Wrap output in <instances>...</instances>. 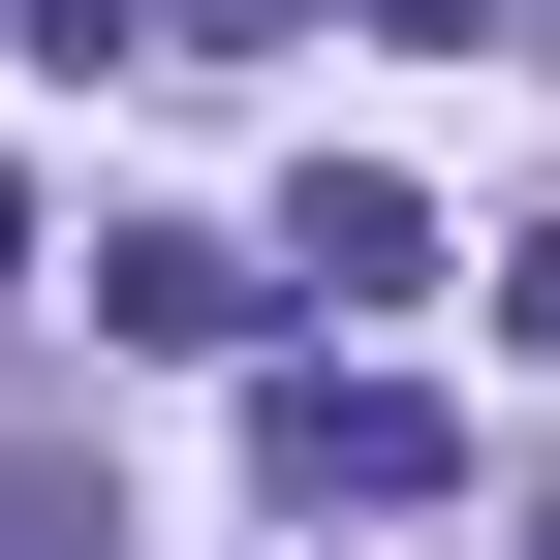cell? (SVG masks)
<instances>
[{"label": "cell", "instance_id": "6da1fadb", "mask_svg": "<svg viewBox=\"0 0 560 560\" xmlns=\"http://www.w3.org/2000/svg\"><path fill=\"white\" fill-rule=\"evenodd\" d=\"M249 436H280V499H312V529H342V499H436V467H467V436H436V374H342V342L249 405Z\"/></svg>", "mask_w": 560, "mask_h": 560}, {"label": "cell", "instance_id": "5b68a950", "mask_svg": "<svg viewBox=\"0 0 560 560\" xmlns=\"http://www.w3.org/2000/svg\"><path fill=\"white\" fill-rule=\"evenodd\" d=\"M0 280H32V187H0Z\"/></svg>", "mask_w": 560, "mask_h": 560}, {"label": "cell", "instance_id": "3957f363", "mask_svg": "<svg viewBox=\"0 0 560 560\" xmlns=\"http://www.w3.org/2000/svg\"><path fill=\"white\" fill-rule=\"evenodd\" d=\"M280 280H342V312H405V280H436V219H405V187H374V156H342V187H312V219H280Z\"/></svg>", "mask_w": 560, "mask_h": 560}, {"label": "cell", "instance_id": "8992f818", "mask_svg": "<svg viewBox=\"0 0 560 560\" xmlns=\"http://www.w3.org/2000/svg\"><path fill=\"white\" fill-rule=\"evenodd\" d=\"M529 560H560V499H529Z\"/></svg>", "mask_w": 560, "mask_h": 560}, {"label": "cell", "instance_id": "277c9868", "mask_svg": "<svg viewBox=\"0 0 560 560\" xmlns=\"http://www.w3.org/2000/svg\"><path fill=\"white\" fill-rule=\"evenodd\" d=\"M280 32H312V0H156V62H280Z\"/></svg>", "mask_w": 560, "mask_h": 560}, {"label": "cell", "instance_id": "7a4b0ae2", "mask_svg": "<svg viewBox=\"0 0 560 560\" xmlns=\"http://www.w3.org/2000/svg\"><path fill=\"white\" fill-rule=\"evenodd\" d=\"M94 312H125V342H249V312H280V280H249L219 219H125V249H94Z\"/></svg>", "mask_w": 560, "mask_h": 560}]
</instances>
